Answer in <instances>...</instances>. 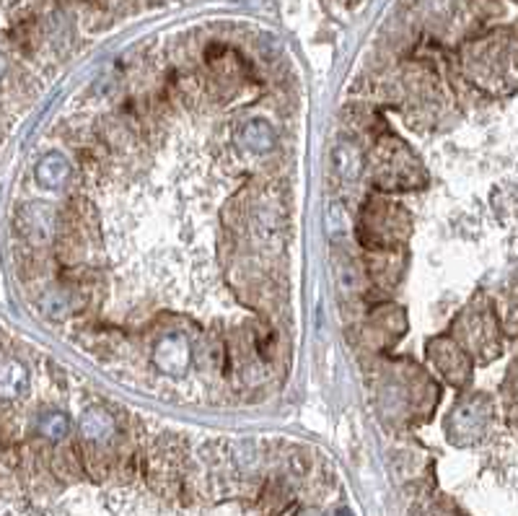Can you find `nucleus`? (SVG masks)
I'll return each instance as SVG.
<instances>
[{
	"label": "nucleus",
	"mask_w": 518,
	"mask_h": 516,
	"mask_svg": "<svg viewBox=\"0 0 518 516\" xmlns=\"http://www.w3.org/2000/svg\"><path fill=\"white\" fill-rule=\"evenodd\" d=\"M337 516H350V511H337Z\"/></svg>",
	"instance_id": "14"
},
{
	"label": "nucleus",
	"mask_w": 518,
	"mask_h": 516,
	"mask_svg": "<svg viewBox=\"0 0 518 516\" xmlns=\"http://www.w3.org/2000/svg\"><path fill=\"white\" fill-rule=\"evenodd\" d=\"M428 361L438 368V373L448 384L454 387H464L472 376V368H469V358L467 351L462 345L448 340V337H433L428 343Z\"/></svg>",
	"instance_id": "3"
},
{
	"label": "nucleus",
	"mask_w": 518,
	"mask_h": 516,
	"mask_svg": "<svg viewBox=\"0 0 518 516\" xmlns=\"http://www.w3.org/2000/svg\"><path fill=\"white\" fill-rule=\"evenodd\" d=\"M236 140L252 156H267V153L275 151L277 133L270 120H264V117H249L236 130Z\"/></svg>",
	"instance_id": "6"
},
{
	"label": "nucleus",
	"mask_w": 518,
	"mask_h": 516,
	"mask_svg": "<svg viewBox=\"0 0 518 516\" xmlns=\"http://www.w3.org/2000/svg\"><path fill=\"white\" fill-rule=\"evenodd\" d=\"M34 177L44 190H60L71 177V164L63 153H47L44 158H39Z\"/></svg>",
	"instance_id": "10"
},
{
	"label": "nucleus",
	"mask_w": 518,
	"mask_h": 516,
	"mask_svg": "<svg viewBox=\"0 0 518 516\" xmlns=\"http://www.w3.org/2000/svg\"><path fill=\"white\" fill-rule=\"evenodd\" d=\"M36 428H39V433H42L44 438H50V441H60V438L68 436V430H71V420H68V416L60 413V410H47V413L39 416Z\"/></svg>",
	"instance_id": "11"
},
{
	"label": "nucleus",
	"mask_w": 518,
	"mask_h": 516,
	"mask_svg": "<svg viewBox=\"0 0 518 516\" xmlns=\"http://www.w3.org/2000/svg\"><path fill=\"white\" fill-rule=\"evenodd\" d=\"M6 65H8V60H6V52L0 50V78L6 76Z\"/></svg>",
	"instance_id": "13"
},
{
	"label": "nucleus",
	"mask_w": 518,
	"mask_h": 516,
	"mask_svg": "<svg viewBox=\"0 0 518 516\" xmlns=\"http://www.w3.org/2000/svg\"><path fill=\"white\" fill-rule=\"evenodd\" d=\"M150 361L158 371L171 379H182L190 371L192 363V343L185 332H169L161 340H156L153 351H150Z\"/></svg>",
	"instance_id": "4"
},
{
	"label": "nucleus",
	"mask_w": 518,
	"mask_h": 516,
	"mask_svg": "<svg viewBox=\"0 0 518 516\" xmlns=\"http://www.w3.org/2000/svg\"><path fill=\"white\" fill-rule=\"evenodd\" d=\"M373 177L376 185H381L383 190H407V187L420 185V166L415 161L405 143H399L397 138H386L376 145L373 151Z\"/></svg>",
	"instance_id": "2"
},
{
	"label": "nucleus",
	"mask_w": 518,
	"mask_h": 516,
	"mask_svg": "<svg viewBox=\"0 0 518 516\" xmlns=\"http://www.w3.org/2000/svg\"><path fill=\"white\" fill-rule=\"evenodd\" d=\"M410 234V218L399 205L386 200H373L363 208L361 218V237L366 247L373 249H389L397 247Z\"/></svg>",
	"instance_id": "1"
},
{
	"label": "nucleus",
	"mask_w": 518,
	"mask_h": 516,
	"mask_svg": "<svg viewBox=\"0 0 518 516\" xmlns=\"http://www.w3.org/2000/svg\"><path fill=\"white\" fill-rule=\"evenodd\" d=\"M334 164H337V172L345 182H353L358 180V174H361V156L355 151L350 143H340L337 145V151H334Z\"/></svg>",
	"instance_id": "12"
},
{
	"label": "nucleus",
	"mask_w": 518,
	"mask_h": 516,
	"mask_svg": "<svg viewBox=\"0 0 518 516\" xmlns=\"http://www.w3.org/2000/svg\"><path fill=\"white\" fill-rule=\"evenodd\" d=\"M485 418H487V410H485L480 397L459 402L454 408V413L448 416V436L454 438V441H459V444L475 438L482 430Z\"/></svg>",
	"instance_id": "5"
},
{
	"label": "nucleus",
	"mask_w": 518,
	"mask_h": 516,
	"mask_svg": "<svg viewBox=\"0 0 518 516\" xmlns=\"http://www.w3.org/2000/svg\"><path fill=\"white\" fill-rule=\"evenodd\" d=\"M368 332H371V343L376 345V348H389V343H394L397 335L405 332V316L394 306L378 309L376 314L368 319Z\"/></svg>",
	"instance_id": "7"
},
{
	"label": "nucleus",
	"mask_w": 518,
	"mask_h": 516,
	"mask_svg": "<svg viewBox=\"0 0 518 516\" xmlns=\"http://www.w3.org/2000/svg\"><path fill=\"white\" fill-rule=\"evenodd\" d=\"M29 389V368L21 361H0V400L14 402L26 395Z\"/></svg>",
	"instance_id": "9"
},
{
	"label": "nucleus",
	"mask_w": 518,
	"mask_h": 516,
	"mask_svg": "<svg viewBox=\"0 0 518 516\" xmlns=\"http://www.w3.org/2000/svg\"><path fill=\"white\" fill-rule=\"evenodd\" d=\"M78 428H81V436L86 441H91V444H104L109 438L114 436V418L109 410L104 408H86L81 413V420H78Z\"/></svg>",
	"instance_id": "8"
}]
</instances>
